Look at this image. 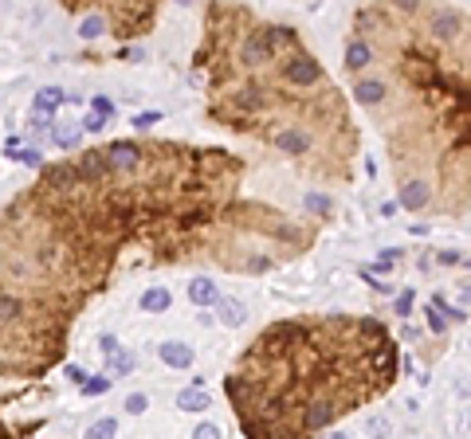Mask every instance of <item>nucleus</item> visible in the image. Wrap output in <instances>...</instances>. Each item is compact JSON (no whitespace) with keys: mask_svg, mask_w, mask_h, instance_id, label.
<instances>
[{"mask_svg":"<svg viewBox=\"0 0 471 439\" xmlns=\"http://www.w3.org/2000/svg\"><path fill=\"white\" fill-rule=\"evenodd\" d=\"M134 243L99 153L48 165L0 212V373L43 377L55 369L75 318L111 287Z\"/></svg>","mask_w":471,"mask_h":439,"instance_id":"1","label":"nucleus"},{"mask_svg":"<svg viewBox=\"0 0 471 439\" xmlns=\"http://www.w3.org/2000/svg\"><path fill=\"white\" fill-rule=\"evenodd\" d=\"M370 67L353 94L385 130L397 189L421 180L432 208L463 216L471 200V12L373 4L353 12Z\"/></svg>","mask_w":471,"mask_h":439,"instance_id":"2","label":"nucleus"},{"mask_svg":"<svg viewBox=\"0 0 471 439\" xmlns=\"http://www.w3.org/2000/svg\"><path fill=\"white\" fill-rule=\"evenodd\" d=\"M197 67H204L212 122L260 138L314 180H350L358 130L342 90L299 31L263 20L244 4H212L204 8Z\"/></svg>","mask_w":471,"mask_h":439,"instance_id":"3","label":"nucleus"},{"mask_svg":"<svg viewBox=\"0 0 471 439\" xmlns=\"http://www.w3.org/2000/svg\"><path fill=\"white\" fill-rule=\"evenodd\" d=\"M397 341L377 318L275 322L236 357L224 392L248 439H314L393 389Z\"/></svg>","mask_w":471,"mask_h":439,"instance_id":"4","label":"nucleus"},{"mask_svg":"<svg viewBox=\"0 0 471 439\" xmlns=\"http://www.w3.org/2000/svg\"><path fill=\"white\" fill-rule=\"evenodd\" d=\"M311 243L314 224H299V220L283 216L267 204H255V200H236L204 236L201 259L224 271L260 275V271H271L302 251H311Z\"/></svg>","mask_w":471,"mask_h":439,"instance_id":"5","label":"nucleus"},{"mask_svg":"<svg viewBox=\"0 0 471 439\" xmlns=\"http://www.w3.org/2000/svg\"><path fill=\"white\" fill-rule=\"evenodd\" d=\"M102 16H106V28H111L118 40H130V36H138V31L150 28L153 8H126V4H111Z\"/></svg>","mask_w":471,"mask_h":439,"instance_id":"6","label":"nucleus"},{"mask_svg":"<svg viewBox=\"0 0 471 439\" xmlns=\"http://www.w3.org/2000/svg\"><path fill=\"white\" fill-rule=\"evenodd\" d=\"M192 357H197V353H192L185 341H165V345H161V361H165L169 369H189Z\"/></svg>","mask_w":471,"mask_h":439,"instance_id":"7","label":"nucleus"},{"mask_svg":"<svg viewBox=\"0 0 471 439\" xmlns=\"http://www.w3.org/2000/svg\"><path fill=\"white\" fill-rule=\"evenodd\" d=\"M177 408L181 412H204V408H209V392H204L201 384H192V389L177 392Z\"/></svg>","mask_w":471,"mask_h":439,"instance_id":"8","label":"nucleus"},{"mask_svg":"<svg viewBox=\"0 0 471 439\" xmlns=\"http://www.w3.org/2000/svg\"><path fill=\"white\" fill-rule=\"evenodd\" d=\"M189 298L197 302V306H216V302H220V290L212 287L209 279H192L189 282Z\"/></svg>","mask_w":471,"mask_h":439,"instance_id":"9","label":"nucleus"},{"mask_svg":"<svg viewBox=\"0 0 471 439\" xmlns=\"http://www.w3.org/2000/svg\"><path fill=\"white\" fill-rule=\"evenodd\" d=\"M169 306H173V294L165 287H153V290L141 294V310H146V314H161V310H169Z\"/></svg>","mask_w":471,"mask_h":439,"instance_id":"10","label":"nucleus"},{"mask_svg":"<svg viewBox=\"0 0 471 439\" xmlns=\"http://www.w3.org/2000/svg\"><path fill=\"white\" fill-rule=\"evenodd\" d=\"M134 369V357H130V353H126V350H111V353H106V377H122V373H130Z\"/></svg>","mask_w":471,"mask_h":439,"instance_id":"11","label":"nucleus"},{"mask_svg":"<svg viewBox=\"0 0 471 439\" xmlns=\"http://www.w3.org/2000/svg\"><path fill=\"white\" fill-rule=\"evenodd\" d=\"M244 318H248V310L240 306V302H220V322L224 326H244Z\"/></svg>","mask_w":471,"mask_h":439,"instance_id":"12","label":"nucleus"},{"mask_svg":"<svg viewBox=\"0 0 471 439\" xmlns=\"http://www.w3.org/2000/svg\"><path fill=\"white\" fill-rule=\"evenodd\" d=\"M114 436H118V424H114V419L106 416V419H94V424L87 428V436H83V439H114Z\"/></svg>","mask_w":471,"mask_h":439,"instance_id":"13","label":"nucleus"},{"mask_svg":"<svg viewBox=\"0 0 471 439\" xmlns=\"http://www.w3.org/2000/svg\"><path fill=\"white\" fill-rule=\"evenodd\" d=\"M63 102V90L59 87H48V90H40V99H36V114H51V110Z\"/></svg>","mask_w":471,"mask_h":439,"instance_id":"14","label":"nucleus"},{"mask_svg":"<svg viewBox=\"0 0 471 439\" xmlns=\"http://www.w3.org/2000/svg\"><path fill=\"white\" fill-rule=\"evenodd\" d=\"M55 145H63V150H71V145H79V130L75 126H55Z\"/></svg>","mask_w":471,"mask_h":439,"instance_id":"15","label":"nucleus"},{"mask_svg":"<svg viewBox=\"0 0 471 439\" xmlns=\"http://www.w3.org/2000/svg\"><path fill=\"white\" fill-rule=\"evenodd\" d=\"M111 384H114L111 377H90L87 384H83V392H87V396H99V392H106Z\"/></svg>","mask_w":471,"mask_h":439,"instance_id":"16","label":"nucleus"},{"mask_svg":"<svg viewBox=\"0 0 471 439\" xmlns=\"http://www.w3.org/2000/svg\"><path fill=\"white\" fill-rule=\"evenodd\" d=\"M150 408V400L141 396V392H134V396H126V412H134V416H141V412Z\"/></svg>","mask_w":471,"mask_h":439,"instance_id":"17","label":"nucleus"},{"mask_svg":"<svg viewBox=\"0 0 471 439\" xmlns=\"http://www.w3.org/2000/svg\"><path fill=\"white\" fill-rule=\"evenodd\" d=\"M307 208H314V212H326V216H330V212H334V204H330L326 196H314V192H311V196H307Z\"/></svg>","mask_w":471,"mask_h":439,"instance_id":"18","label":"nucleus"},{"mask_svg":"<svg viewBox=\"0 0 471 439\" xmlns=\"http://www.w3.org/2000/svg\"><path fill=\"white\" fill-rule=\"evenodd\" d=\"M192 439H220V428L216 424H201V428L192 431Z\"/></svg>","mask_w":471,"mask_h":439,"instance_id":"19","label":"nucleus"},{"mask_svg":"<svg viewBox=\"0 0 471 439\" xmlns=\"http://www.w3.org/2000/svg\"><path fill=\"white\" fill-rule=\"evenodd\" d=\"M67 377H71V380H75V384H79V389H83V384H87V380H90V377H87V373H83V369H79V365H67Z\"/></svg>","mask_w":471,"mask_h":439,"instance_id":"20","label":"nucleus"},{"mask_svg":"<svg viewBox=\"0 0 471 439\" xmlns=\"http://www.w3.org/2000/svg\"><path fill=\"white\" fill-rule=\"evenodd\" d=\"M370 431H373V436H389V424H385L381 416H373L370 419Z\"/></svg>","mask_w":471,"mask_h":439,"instance_id":"21","label":"nucleus"},{"mask_svg":"<svg viewBox=\"0 0 471 439\" xmlns=\"http://www.w3.org/2000/svg\"><path fill=\"white\" fill-rule=\"evenodd\" d=\"M94 114H99V118H106V114H114L111 99H94Z\"/></svg>","mask_w":471,"mask_h":439,"instance_id":"22","label":"nucleus"},{"mask_svg":"<svg viewBox=\"0 0 471 439\" xmlns=\"http://www.w3.org/2000/svg\"><path fill=\"white\" fill-rule=\"evenodd\" d=\"M153 122H157V114H138V118H134V126L141 130V126H153Z\"/></svg>","mask_w":471,"mask_h":439,"instance_id":"23","label":"nucleus"},{"mask_svg":"<svg viewBox=\"0 0 471 439\" xmlns=\"http://www.w3.org/2000/svg\"><path fill=\"white\" fill-rule=\"evenodd\" d=\"M428 322H432V329H436V333H440V329H444V318H440V314H436V306L428 310Z\"/></svg>","mask_w":471,"mask_h":439,"instance_id":"24","label":"nucleus"},{"mask_svg":"<svg viewBox=\"0 0 471 439\" xmlns=\"http://www.w3.org/2000/svg\"><path fill=\"white\" fill-rule=\"evenodd\" d=\"M409 306H412V294H401V302H397V314L405 318V314H409Z\"/></svg>","mask_w":471,"mask_h":439,"instance_id":"25","label":"nucleus"},{"mask_svg":"<svg viewBox=\"0 0 471 439\" xmlns=\"http://www.w3.org/2000/svg\"><path fill=\"white\" fill-rule=\"evenodd\" d=\"M0 439H12V431H8V428H4V424H0Z\"/></svg>","mask_w":471,"mask_h":439,"instance_id":"26","label":"nucleus"},{"mask_svg":"<svg viewBox=\"0 0 471 439\" xmlns=\"http://www.w3.org/2000/svg\"><path fill=\"white\" fill-rule=\"evenodd\" d=\"M326 439H346V436H342V431H334V436H326Z\"/></svg>","mask_w":471,"mask_h":439,"instance_id":"27","label":"nucleus"},{"mask_svg":"<svg viewBox=\"0 0 471 439\" xmlns=\"http://www.w3.org/2000/svg\"><path fill=\"white\" fill-rule=\"evenodd\" d=\"M463 298H468V302H471V287H468V290H463Z\"/></svg>","mask_w":471,"mask_h":439,"instance_id":"28","label":"nucleus"}]
</instances>
